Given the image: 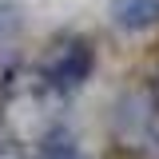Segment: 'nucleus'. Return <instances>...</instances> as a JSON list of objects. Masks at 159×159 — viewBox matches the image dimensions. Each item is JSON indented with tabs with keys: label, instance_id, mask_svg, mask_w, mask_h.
<instances>
[{
	"label": "nucleus",
	"instance_id": "nucleus-1",
	"mask_svg": "<svg viewBox=\"0 0 159 159\" xmlns=\"http://www.w3.org/2000/svg\"><path fill=\"white\" fill-rule=\"evenodd\" d=\"M92 68H96L92 44L84 36H64L60 44L48 48V56L40 60V68H36V76L52 96H72V92H80L92 80Z\"/></svg>",
	"mask_w": 159,
	"mask_h": 159
},
{
	"label": "nucleus",
	"instance_id": "nucleus-2",
	"mask_svg": "<svg viewBox=\"0 0 159 159\" xmlns=\"http://www.w3.org/2000/svg\"><path fill=\"white\" fill-rule=\"evenodd\" d=\"M159 127V96L151 88H131L123 92L111 111V131L123 147H143L147 139H155Z\"/></svg>",
	"mask_w": 159,
	"mask_h": 159
},
{
	"label": "nucleus",
	"instance_id": "nucleus-3",
	"mask_svg": "<svg viewBox=\"0 0 159 159\" xmlns=\"http://www.w3.org/2000/svg\"><path fill=\"white\" fill-rule=\"evenodd\" d=\"M107 16L119 32H147L159 24V0H107Z\"/></svg>",
	"mask_w": 159,
	"mask_h": 159
},
{
	"label": "nucleus",
	"instance_id": "nucleus-4",
	"mask_svg": "<svg viewBox=\"0 0 159 159\" xmlns=\"http://www.w3.org/2000/svg\"><path fill=\"white\" fill-rule=\"evenodd\" d=\"M36 159H88V155H84L76 143H72V135H64V131H52V135H44V139H40Z\"/></svg>",
	"mask_w": 159,
	"mask_h": 159
},
{
	"label": "nucleus",
	"instance_id": "nucleus-5",
	"mask_svg": "<svg viewBox=\"0 0 159 159\" xmlns=\"http://www.w3.org/2000/svg\"><path fill=\"white\" fill-rule=\"evenodd\" d=\"M20 24H24V8L16 0H0V40L20 32Z\"/></svg>",
	"mask_w": 159,
	"mask_h": 159
},
{
	"label": "nucleus",
	"instance_id": "nucleus-6",
	"mask_svg": "<svg viewBox=\"0 0 159 159\" xmlns=\"http://www.w3.org/2000/svg\"><path fill=\"white\" fill-rule=\"evenodd\" d=\"M8 159H16V155H8Z\"/></svg>",
	"mask_w": 159,
	"mask_h": 159
}]
</instances>
